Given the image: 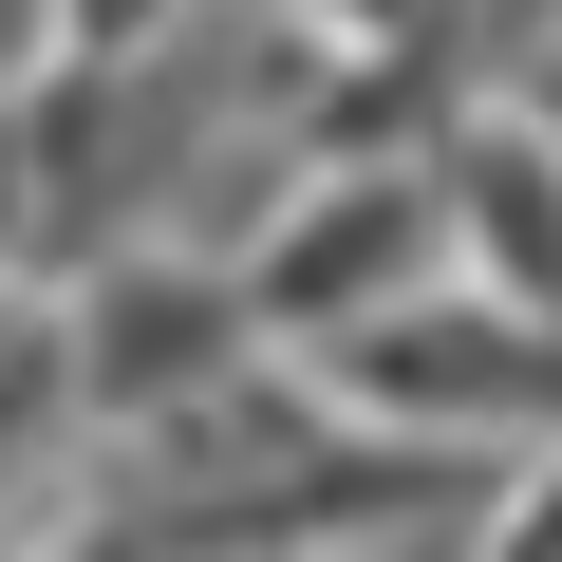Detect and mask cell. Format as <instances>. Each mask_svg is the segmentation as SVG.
Segmentation results:
<instances>
[{
    "label": "cell",
    "instance_id": "cell-2",
    "mask_svg": "<svg viewBox=\"0 0 562 562\" xmlns=\"http://www.w3.org/2000/svg\"><path fill=\"white\" fill-rule=\"evenodd\" d=\"M225 262H244L262 338H338V319L413 301V281L450 262V188H431V150H301Z\"/></svg>",
    "mask_w": 562,
    "mask_h": 562
},
{
    "label": "cell",
    "instance_id": "cell-5",
    "mask_svg": "<svg viewBox=\"0 0 562 562\" xmlns=\"http://www.w3.org/2000/svg\"><path fill=\"white\" fill-rule=\"evenodd\" d=\"M506 94H525V113H543V132H562V20H543V38H525V57H506Z\"/></svg>",
    "mask_w": 562,
    "mask_h": 562
},
{
    "label": "cell",
    "instance_id": "cell-1",
    "mask_svg": "<svg viewBox=\"0 0 562 562\" xmlns=\"http://www.w3.org/2000/svg\"><path fill=\"white\" fill-rule=\"evenodd\" d=\"M338 413H394V431H469V450H543L562 431V319L543 301H506V281H469V262H431L413 301H375V319H338V338H281Z\"/></svg>",
    "mask_w": 562,
    "mask_h": 562
},
{
    "label": "cell",
    "instance_id": "cell-4",
    "mask_svg": "<svg viewBox=\"0 0 562 562\" xmlns=\"http://www.w3.org/2000/svg\"><path fill=\"white\" fill-rule=\"evenodd\" d=\"M487 543H543V562H562V431L506 469V525H487Z\"/></svg>",
    "mask_w": 562,
    "mask_h": 562
},
{
    "label": "cell",
    "instance_id": "cell-3",
    "mask_svg": "<svg viewBox=\"0 0 562 562\" xmlns=\"http://www.w3.org/2000/svg\"><path fill=\"white\" fill-rule=\"evenodd\" d=\"M431 188H450V262L562 319V132H543L506 76H487V94L431 132Z\"/></svg>",
    "mask_w": 562,
    "mask_h": 562
}]
</instances>
